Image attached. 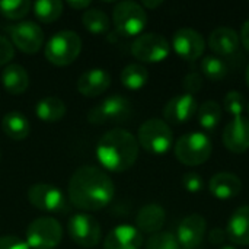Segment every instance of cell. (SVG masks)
I'll list each match as a JSON object with an SVG mask.
<instances>
[{"label":"cell","instance_id":"obj_23","mask_svg":"<svg viewBox=\"0 0 249 249\" xmlns=\"http://www.w3.org/2000/svg\"><path fill=\"white\" fill-rule=\"evenodd\" d=\"M3 88L10 95H20L29 86V74L20 64H7L0 74Z\"/></svg>","mask_w":249,"mask_h":249},{"label":"cell","instance_id":"obj_14","mask_svg":"<svg viewBox=\"0 0 249 249\" xmlns=\"http://www.w3.org/2000/svg\"><path fill=\"white\" fill-rule=\"evenodd\" d=\"M207 233V220L201 214L185 216L177 228V239L181 249H198Z\"/></svg>","mask_w":249,"mask_h":249},{"label":"cell","instance_id":"obj_15","mask_svg":"<svg viewBox=\"0 0 249 249\" xmlns=\"http://www.w3.org/2000/svg\"><path fill=\"white\" fill-rule=\"evenodd\" d=\"M223 144L232 153H244L249 149V118L244 115L232 117L222 136Z\"/></svg>","mask_w":249,"mask_h":249},{"label":"cell","instance_id":"obj_28","mask_svg":"<svg viewBox=\"0 0 249 249\" xmlns=\"http://www.w3.org/2000/svg\"><path fill=\"white\" fill-rule=\"evenodd\" d=\"M82 23L93 35H102L108 32L111 25L108 15L98 7H89L88 10H85L82 15Z\"/></svg>","mask_w":249,"mask_h":249},{"label":"cell","instance_id":"obj_3","mask_svg":"<svg viewBox=\"0 0 249 249\" xmlns=\"http://www.w3.org/2000/svg\"><path fill=\"white\" fill-rule=\"evenodd\" d=\"M174 152L181 163L187 166H198L210 159L213 143L204 131H191L182 134L177 140Z\"/></svg>","mask_w":249,"mask_h":249},{"label":"cell","instance_id":"obj_1","mask_svg":"<svg viewBox=\"0 0 249 249\" xmlns=\"http://www.w3.org/2000/svg\"><path fill=\"white\" fill-rule=\"evenodd\" d=\"M67 194L70 203L77 210L98 212L112 201L115 185L105 171L98 166L86 165L76 169L70 177Z\"/></svg>","mask_w":249,"mask_h":249},{"label":"cell","instance_id":"obj_8","mask_svg":"<svg viewBox=\"0 0 249 249\" xmlns=\"http://www.w3.org/2000/svg\"><path fill=\"white\" fill-rule=\"evenodd\" d=\"M131 111V102L128 98L112 95L105 98L99 105L89 111L88 121L96 125L105 123H123L130 118Z\"/></svg>","mask_w":249,"mask_h":249},{"label":"cell","instance_id":"obj_25","mask_svg":"<svg viewBox=\"0 0 249 249\" xmlns=\"http://www.w3.org/2000/svg\"><path fill=\"white\" fill-rule=\"evenodd\" d=\"M67 107L58 96H45L35 105V115L44 123H57L63 120Z\"/></svg>","mask_w":249,"mask_h":249},{"label":"cell","instance_id":"obj_41","mask_svg":"<svg viewBox=\"0 0 249 249\" xmlns=\"http://www.w3.org/2000/svg\"><path fill=\"white\" fill-rule=\"evenodd\" d=\"M160 4H163V1L162 0H144L143 3H142V6L144 7V9H156V7H159Z\"/></svg>","mask_w":249,"mask_h":249},{"label":"cell","instance_id":"obj_26","mask_svg":"<svg viewBox=\"0 0 249 249\" xmlns=\"http://www.w3.org/2000/svg\"><path fill=\"white\" fill-rule=\"evenodd\" d=\"M121 83L124 85V88L130 89V90H137L142 89L147 80H149V70L139 63H131L127 64L120 74Z\"/></svg>","mask_w":249,"mask_h":249},{"label":"cell","instance_id":"obj_20","mask_svg":"<svg viewBox=\"0 0 249 249\" xmlns=\"http://www.w3.org/2000/svg\"><path fill=\"white\" fill-rule=\"evenodd\" d=\"M209 190L219 200H232L241 193L242 181L233 172H217L210 178Z\"/></svg>","mask_w":249,"mask_h":249},{"label":"cell","instance_id":"obj_38","mask_svg":"<svg viewBox=\"0 0 249 249\" xmlns=\"http://www.w3.org/2000/svg\"><path fill=\"white\" fill-rule=\"evenodd\" d=\"M226 239H228V235L225 229L216 228V229H212L209 233V242L214 247H223Z\"/></svg>","mask_w":249,"mask_h":249},{"label":"cell","instance_id":"obj_19","mask_svg":"<svg viewBox=\"0 0 249 249\" xmlns=\"http://www.w3.org/2000/svg\"><path fill=\"white\" fill-rule=\"evenodd\" d=\"M241 45L239 34L229 26H219L209 35V47L217 57H231L238 53Z\"/></svg>","mask_w":249,"mask_h":249},{"label":"cell","instance_id":"obj_37","mask_svg":"<svg viewBox=\"0 0 249 249\" xmlns=\"http://www.w3.org/2000/svg\"><path fill=\"white\" fill-rule=\"evenodd\" d=\"M0 249H29V247L23 239L18 236L4 235L0 236Z\"/></svg>","mask_w":249,"mask_h":249},{"label":"cell","instance_id":"obj_35","mask_svg":"<svg viewBox=\"0 0 249 249\" xmlns=\"http://www.w3.org/2000/svg\"><path fill=\"white\" fill-rule=\"evenodd\" d=\"M182 185L188 193H200L204 187L203 178L197 172H187L182 177Z\"/></svg>","mask_w":249,"mask_h":249},{"label":"cell","instance_id":"obj_42","mask_svg":"<svg viewBox=\"0 0 249 249\" xmlns=\"http://www.w3.org/2000/svg\"><path fill=\"white\" fill-rule=\"evenodd\" d=\"M245 80H247V85L249 86V64L247 66V71H245Z\"/></svg>","mask_w":249,"mask_h":249},{"label":"cell","instance_id":"obj_36","mask_svg":"<svg viewBox=\"0 0 249 249\" xmlns=\"http://www.w3.org/2000/svg\"><path fill=\"white\" fill-rule=\"evenodd\" d=\"M13 55H15L13 44L3 35H0V66L9 64L10 60L13 58Z\"/></svg>","mask_w":249,"mask_h":249},{"label":"cell","instance_id":"obj_21","mask_svg":"<svg viewBox=\"0 0 249 249\" xmlns=\"http://www.w3.org/2000/svg\"><path fill=\"white\" fill-rule=\"evenodd\" d=\"M228 239L235 245H249V206L238 207L229 217L226 225Z\"/></svg>","mask_w":249,"mask_h":249},{"label":"cell","instance_id":"obj_31","mask_svg":"<svg viewBox=\"0 0 249 249\" xmlns=\"http://www.w3.org/2000/svg\"><path fill=\"white\" fill-rule=\"evenodd\" d=\"M32 9V3L29 0H3L0 1V15L10 20L23 19L29 10Z\"/></svg>","mask_w":249,"mask_h":249},{"label":"cell","instance_id":"obj_16","mask_svg":"<svg viewBox=\"0 0 249 249\" xmlns=\"http://www.w3.org/2000/svg\"><path fill=\"white\" fill-rule=\"evenodd\" d=\"M198 109V104L194 96L188 93H179L171 98L163 107V118L166 123L184 124L190 121Z\"/></svg>","mask_w":249,"mask_h":249},{"label":"cell","instance_id":"obj_45","mask_svg":"<svg viewBox=\"0 0 249 249\" xmlns=\"http://www.w3.org/2000/svg\"><path fill=\"white\" fill-rule=\"evenodd\" d=\"M0 158H1V155H0Z\"/></svg>","mask_w":249,"mask_h":249},{"label":"cell","instance_id":"obj_5","mask_svg":"<svg viewBox=\"0 0 249 249\" xmlns=\"http://www.w3.org/2000/svg\"><path fill=\"white\" fill-rule=\"evenodd\" d=\"M139 146L152 155H165L174 143V134L168 123L160 118L146 120L137 131Z\"/></svg>","mask_w":249,"mask_h":249},{"label":"cell","instance_id":"obj_33","mask_svg":"<svg viewBox=\"0 0 249 249\" xmlns=\"http://www.w3.org/2000/svg\"><path fill=\"white\" fill-rule=\"evenodd\" d=\"M223 105H225L226 111H228L232 117L242 115L244 111L247 109V101H245L244 95H242L239 90H229V92L225 95Z\"/></svg>","mask_w":249,"mask_h":249},{"label":"cell","instance_id":"obj_4","mask_svg":"<svg viewBox=\"0 0 249 249\" xmlns=\"http://www.w3.org/2000/svg\"><path fill=\"white\" fill-rule=\"evenodd\" d=\"M82 53V38L74 31L55 32L45 45V58L58 67H64L76 61Z\"/></svg>","mask_w":249,"mask_h":249},{"label":"cell","instance_id":"obj_18","mask_svg":"<svg viewBox=\"0 0 249 249\" xmlns=\"http://www.w3.org/2000/svg\"><path fill=\"white\" fill-rule=\"evenodd\" d=\"M143 233L131 225L115 226L105 238L104 249H140Z\"/></svg>","mask_w":249,"mask_h":249},{"label":"cell","instance_id":"obj_9","mask_svg":"<svg viewBox=\"0 0 249 249\" xmlns=\"http://www.w3.org/2000/svg\"><path fill=\"white\" fill-rule=\"evenodd\" d=\"M171 53L169 41L156 32H146L131 44V54L143 63H159L163 61Z\"/></svg>","mask_w":249,"mask_h":249},{"label":"cell","instance_id":"obj_43","mask_svg":"<svg viewBox=\"0 0 249 249\" xmlns=\"http://www.w3.org/2000/svg\"><path fill=\"white\" fill-rule=\"evenodd\" d=\"M219 249H236L233 245H223V247H220Z\"/></svg>","mask_w":249,"mask_h":249},{"label":"cell","instance_id":"obj_12","mask_svg":"<svg viewBox=\"0 0 249 249\" xmlns=\"http://www.w3.org/2000/svg\"><path fill=\"white\" fill-rule=\"evenodd\" d=\"M12 44L26 54H35L41 50L45 41L42 28L31 20H20L9 28Z\"/></svg>","mask_w":249,"mask_h":249},{"label":"cell","instance_id":"obj_13","mask_svg":"<svg viewBox=\"0 0 249 249\" xmlns=\"http://www.w3.org/2000/svg\"><path fill=\"white\" fill-rule=\"evenodd\" d=\"M171 47L184 60L194 61L204 54L206 41L204 36L194 28H179L172 35Z\"/></svg>","mask_w":249,"mask_h":249},{"label":"cell","instance_id":"obj_39","mask_svg":"<svg viewBox=\"0 0 249 249\" xmlns=\"http://www.w3.org/2000/svg\"><path fill=\"white\" fill-rule=\"evenodd\" d=\"M239 36H241V44L249 51V18L245 20V23L242 25Z\"/></svg>","mask_w":249,"mask_h":249},{"label":"cell","instance_id":"obj_10","mask_svg":"<svg viewBox=\"0 0 249 249\" xmlns=\"http://www.w3.org/2000/svg\"><path fill=\"white\" fill-rule=\"evenodd\" d=\"M67 232L71 241L82 248H95L102 239L99 222L86 213L73 214L67 223Z\"/></svg>","mask_w":249,"mask_h":249},{"label":"cell","instance_id":"obj_11","mask_svg":"<svg viewBox=\"0 0 249 249\" xmlns=\"http://www.w3.org/2000/svg\"><path fill=\"white\" fill-rule=\"evenodd\" d=\"M28 201L32 207L45 213H60L66 210L67 201L61 190L53 184H34L28 190Z\"/></svg>","mask_w":249,"mask_h":249},{"label":"cell","instance_id":"obj_24","mask_svg":"<svg viewBox=\"0 0 249 249\" xmlns=\"http://www.w3.org/2000/svg\"><path fill=\"white\" fill-rule=\"evenodd\" d=\"M1 130L9 139L15 142H22L29 136L31 124L23 114L18 111H10L1 118Z\"/></svg>","mask_w":249,"mask_h":249},{"label":"cell","instance_id":"obj_29","mask_svg":"<svg viewBox=\"0 0 249 249\" xmlns=\"http://www.w3.org/2000/svg\"><path fill=\"white\" fill-rule=\"evenodd\" d=\"M63 1L60 0H38L32 3V10L39 22L51 23L57 20L63 13Z\"/></svg>","mask_w":249,"mask_h":249},{"label":"cell","instance_id":"obj_30","mask_svg":"<svg viewBox=\"0 0 249 249\" xmlns=\"http://www.w3.org/2000/svg\"><path fill=\"white\" fill-rule=\"evenodd\" d=\"M200 69H201V73L212 82H219L225 79L229 71L226 61L217 55H206L204 58H201Z\"/></svg>","mask_w":249,"mask_h":249},{"label":"cell","instance_id":"obj_32","mask_svg":"<svg viewBox=\"0 0 249 249\" xmlns=\"http://www.w3.org/2000/svg\"><path fill=\"white\" fill-rule=\"evenodd\" d=\"M146 249H181V247L175 233L160 231L155 235H150L146 242Z\"/></svg>","mask_w":249,"mask_h":249},{"label":"cell","instance_id":"obj_34","mask_svg":"<svg viewBox=\"0 0 249 249\" xmlns=\"http://www.w3.org/2000/svg\"><path fill=\"white\" fill-rule=\"evenodd\" d=\"M203 76L198 71H190L182 82V88H184V93H188L191 96H194L196 93H198L203 88Z\"/></svg>","mask_w":249,"mask_h":249},{"label":"cell","instance_id":"obj_7","mask_svg":"<svg viewBox=\"0 0 249 249\" xmlns=\"http://www.w3.org/2000/svg\"><path fill=\"white\" fill-rule=\"evenodd\" d=\"M63 239V228L54 217H38L32 220L25 233L29 249H54Z\"/></svg>","mask_w":249,"mask_h":249},{"label":"cell","instance_id":"obj_6","mask_svg":"<svg viewBox=\"0 0 249 249\" xmlns=\"http://www.w3.org/2000/svg\"><path fill=\"white\" fill-rule=\"evenodd\" d=\"M112 23L123 36H139L147 25V13L142 3L125 0L114 6Z\"/></svg>","mask_w":249,"mask_h":249},{"label":"cell","instance_id":"obj_44","mask_svg":"<svg viewBox=\"0 0 249 249\" xmlns=\"http://www.w3.org/2000/svg\"><path fill=\"white\" fill-rule=\"evenodd\" d=\"M247 105H248V107H247V108H248V114H249V104H247Z\"/></svg>","mask_w":249,"mask_h":249},{"label":"cell","instance_id":"obj_17","mask_svg":"<svg viewBox=\"0 0 249 249\" xmlns=\"http://www.w3.org/2000/svg\"><path fill=\"white\" fill-rule=\"evenodd\" d=\"M111 86V76L101 67L83 71L77 79V90L86 98H93L105 93Z\"/></svg>","mask_w":249,"mask_h":249},{"label":"cell","instance_id":"obj_40","mask_svg":"<svg viewBox=\"0 0 249 249\" xmlns=\"http://www.w3.org/2000/svg\"><path fill=\"white\" fill-rule=\"evenodd\" d=\"M67 6H70L71 9H74V10H88L90 6H92V3L90 1H88V0H77V1H74V0H69L67 1Z\"/></svg>","mask_w":249,"mask_h":249},{"label":"cell","instance_id":"obj_2","mask_svg":"<svg viewBox=\"0 0 249 249\" xmlns=\"http://www.w3.org/2000/svg\"><path fill=\"white\" fill-rule=\"evenodd\" d=\"M139 142L134 134L123 128L107 131L96 144L99 163L111 172H124L134 166L139 158Z\"/></svg>","mask_w":249,"mask_h":249},{"label":"cell","instance_id":"obj_22","mask_svg":"<svg viewBox=\"0 0 249 249\" xmlns=\"http://www.w3.org/2000/svg\"><path fill=\"white\" fill-rule=\"evenodd\" d=\"M166 222L165 209L159 204H146L143 206L136 216V228L142 233L155 235L162 231Z\"/></svg>","mask_w":249,"mask_h":249},{"label":"cell","instance_id":"obj_27","mask_svg":"<svg viewBox=\"0 0 249 249\" xmlns=\"http://www.w3.org/2000/svg\"><path fill=\"white\" fill-rule=\"evenodd\" d=\"M197 118L201 128L206 131H213L222 120V107L217 101H204L197 109Z\"/></svg>","mask_w":249,"mask_h":249}]
</instances>
